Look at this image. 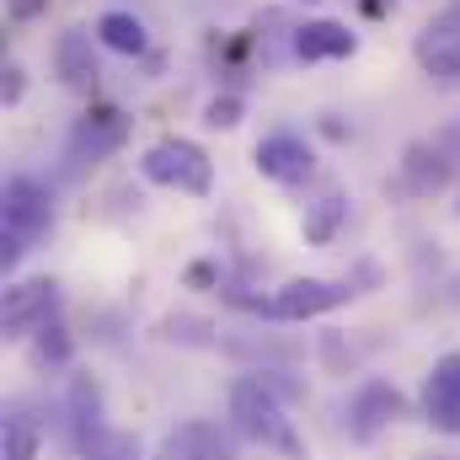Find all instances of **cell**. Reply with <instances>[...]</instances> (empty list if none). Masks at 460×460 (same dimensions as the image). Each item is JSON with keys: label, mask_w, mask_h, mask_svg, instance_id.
<instances>
[{"label": "cell", "mask_w": 460, "mask_h": 460, "mask_svg": "<svg viewBox=\"0 0 460 460\" xmlns=\"http://www.w3.org/2000/svg\"><path fill=\"white\" fill-rule=\"evenodd\" d=\"M257 172H262L268 182L295 188V182H305V177L316 172V155H311V145H305L300 134H268V139L257 145Z\"/></svg>", "instance_id": "cell-11"}, {"label": "cell", "mask_w": 460, "mask_h": 460, "mask_svg": "<svg viewBox=\"0 0 460 460\" xmlns=\"http://www.w3.org/2000/svg\"><path fill=\"white\" fill-rule=\"evenodd\" d=\"M32 358H38V364H70V332H65L59 316L32 338Z\"/></svg>", "instance_id": "cell-19"}, {"label": "cell", "mask_w": 460, "mask_h": 460, "mask_svg": "<svg viewBox=\"0 0 460 460\" xmlns=\"http://www.w3.org/2000/svg\"><path fill=\"white\" fill-rule=\"evenodd\" d=\"M11 5V16H22V22H32L38 11H49V0H5Z\"/></svg>", "instance_id": "cell-22"}, {"label": "cell", "mask_w": 460, "mask_h": 460, "mask_svg": "<svg viewBox=\"0 0 460 460\" xmlns=\"http://www.w3.org/2000/svg\"><path fill=\"white\" fill-rule=\"evenodd\" d=\"M123 134H128L123 113H118V108H97V113H86L75 128H70V145H65V155H70L75 166L108 161L118 145H123Z\"/></svg>", "instance_id": "cell-10"}, {"label": "cell", "mask_w": 460, "mask_h": 460, "mask_svg": "<svg viewBox=\"0 0 460 460\" xmlns=\"http://www.w3.org/2000/svg\"><path fill=\"white\" fill-rule=\"evenodd\" d=\"M16 97H22V70L11 65V70H5V102H16Z\"/></svg>", "instance_id": "cell-23"}, {"label": "cell", "mask_w": 460, "mask_h": 460, "mask_svg": "<svg viewBox=\"0 0 460 460\" xmlns=\"http://www.w3.org/2000/svg\"><path fill=\"white\" fill-rule=\"evenodd\" d=\"M86 460H139V445H134L128 434H113V429H108V434L86 450Z\"/></svg>", "instance_id": "cell-20"}, {"label": "cell", "mask_w": 460, "mask_h": 460, "mask_svg": "<svg viewBox=\"0 0 460 460\" xmlns=\"http://www.w3.org/2000/svg\"><path fill=\"white\" fill-rule=\"evenodd\" d=\"M97 38H102L113 54H145V49H150L145 22H139V16H128V11H108V16L97 22Z\"/></svg>", "instance_id": "cell-17"}, {"label": "cell", "mask_w": 460, "mask_h": 460, "mask_svg": "<svg viewBox=\"0 0 460 460\" xmlns=\"http://www.w3.org/2000/svg\"><path fill=\"white\" fill-rule=\"evenodd\" d=\"M49 226H54V199H49V188L32 182V177H11V182H5V215H0V262L16 268V257H22L32 241H43Z\"/></svg>", "instance_id": "cell-2"}, {"label": "cell", "mask_w": 460, "mask_h": 460, "mask_svg": "<svg viewBox=\"0 0 460 460\" xmlns=\"http://www.w3.org/2000/svg\"><path fill=\"white\" fill-rule=\"evenodd\" d=\"M407 418V396L391 385V380H364L358 391H353V402H348V434L358 439V445H369L375 434H385L391 423H402Z\"/></svg>", "instance_id": "cell-6"}, {"label": "cell", "mask_w": 460, "mask_h": 460, "mask_svg": "<svg viewBox=\"0 0 460 460\" xmlns=\"http://www.w3.org/2000/svg\"><path fill=\"white\" fill-rule=\"evenodd\" d=\"M38 445H43L38 418H32L27 407H11L5 434H0V460H38Z\"/></svg>", "instance_id": "cell-16"}, {"label": "cell", "mask_w": 460, "mask_h": 460, "mask_svg": "<svg viewBox=\"0 0 460 460\" xmlns=\"http://www.w3.org/2000/svg\"><path fill=\"white\" fill-rule=\"evenodd\" d=\"M204 118H209L215 128H235V123H241V97H215Z\"/></svg>", "instance_id": "cell-21"}, {"label": "cell", "mask_w": 460, "mask_h": 460, "mask_svg": "<svg viewBox=\"0 0 460 460\" xmlns=\"http://www.w3.org/2000/svg\"><path fill=\"white\" fill-rule=\"evenodd\" d=\"M54 70H59L65 86H81V92L97 81V54H92V32H86V27L59 32V43H54Z\"/></svg>", "instance_id": "cell-13"}, {"label": "cell", "mask_w": 460, "mask_h": 460, "mask_svg": "<svg viewBox=\"0 0 460 460\" xmlns=\"http://www.w3.org/2000/svg\"><path fill=\"white\" fill-rule=\"evenodd\" d=\"M155 460H235V439H230L220 423L193 418V423H177V429L161 439Z\"/></svg>", "instance_id": "cell-9"}, {"label": "cell", "mask_w": 460, "mask_h": 460, "mask_svg": "<svg viewBox=\"0 0 460 460\" xmlns=\"http://www.w3.org/2000/svg\"><path fill=\"white\" fill-rule=\"evenodd\" d=\"M402 172H407V188H412V193H439V188L450 182V161H445L439 150H423V145L407 150Z\"/></svg>", "instance_id": "cell-15"}, {"label": "cell", "mask_w": 460, "mask_h": 460, "mask_svg": "<svg viewBox=\"0 0 460 460\" xmlns=\"http://www.w3.org/2000/svg\"><path fill=\"white\" fill-rule=\"evenodd\" d=\"M343 220H348V204L338 199V193L316 199V204H311V215H305V241H311V246H327V241L338 235Z\"/></svg>", "instance_id": "cell-18"}, {"label": "cell", "mask_w": 460, "mask_h": 460, "mask_svg": "<svg viewBox=\"0 0 460 460\" xmlns=\"http://www.w3.org/2000/svg\"><path fill=\"white\" fill-rule=\"evenodd\" d=\"M54 316H59V284H54V279H27V284H11V289H5L0 327H5L11 343L38 338Z\"/></svg>", "instance_id": "cell-5"}, {"label": "cell", "mask_w": 460, "mask_h": 460, "mask_svg": "<svg viewBox=\"0 0 460 460\" xmlns=\"http://www.w3.org/2000/svg\"><path fill=\"white\" fill-rule=\"evenodd\" d=\"M412 54H418V65H423L429 75L456 81V75H460V5H450L445 16H434V22L418 32Z\"/></svg>", "instance_id": "cell-8"}, {"label": "cell", "mask_w": 460, "mask_h": 460, "mask_svg": "<svg viewBox=\"0 0 460 460\" xmlns=\"http://www.w3.org/2000/svg\"><path fill=\"white\" fill-rule=\"evenodd\" d=\"M348 295V284H332V279H289V284H279L268 300H257V311L262 316H273V322H311V316H327V311H338Z\"/></svg>", "instance_id": "cell-4"}, {"label": "cell", "mask_w": 460, "mask_h": 460, "mask_svg": "<svg viewBox=\"0 0 460 460\" xmlns=\"http://www.w3.org/2000/svg\"><path fill=\"white\" fill-rule=\"evenodd\" d=\"M423 418L439 434H460V353H445L423 380Z\"/></svg>", "instance_id": "cell-7"}, {"label": "cell", "mask_w": 460, "mask_h": 460, "mask_svg": "<svg viewBox=\"0 0 460 460\" xmlns=\"http://www.w3.org/2000/svg\"><path fill=\"white\" fill-rule=\"evenodd\" d=\"M230 423H235L241 439H252V445H262V450H279V456H289V460L305 456V445H300L295 423L284 418L279 396L268 391V380L241 375V380L230 385Z\"/></svg>", "instance_id": "cell-1"}, {"label": "cell", "mask_w": 460, "mask_h": 460, "mask_svg": "<svg viewBox=\"0 0 460 460\" xmlns=\"http://www.w3.org/2000/svg\"><path fill=\"white\" fill-rule=\"evenodd\" d=\"M139 172L155 182V188H177L188 199H204L215 188V161L193 145V139H155L145 155H139Z\"/></svg>", "instance_id": "cell-3"}, {"label": "cell", "mask_w": 460, "mask_h": 460, "mask_svg": "<svg viewBox=\"0 0 460 460\" xmlns=\"http://www.w3.org/2000/svg\"><path fill=\"white\" fill-rule=\"evenodd\" d=\"M70 434H75V450L81 456L108 434V423H102V391H97L92 375H75L70 380Z\"/></svg>", "instance_id": "cell-12"}, {"label": "cell", "mask_w": 460, "mask_h": 460, "mask_svg": "<svg viewBox=\"0 0 460 460\" xmlns=\"http://www.w3.org/2000/svg\"><path fill=\"white\" fill-rule=\"evenodd\" d=\"M353 49H358V38L348 32L343 22H327V16L322 22H305L295 32V54L300 59H348Z\"/></svg>", "instance_id": "cell-14"}]
</instances>
